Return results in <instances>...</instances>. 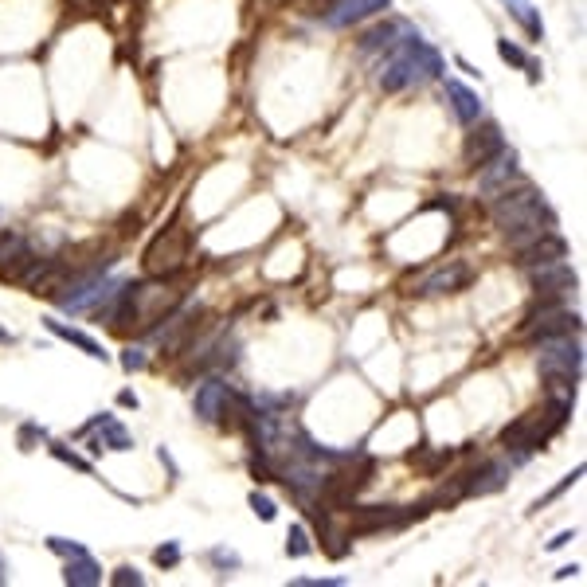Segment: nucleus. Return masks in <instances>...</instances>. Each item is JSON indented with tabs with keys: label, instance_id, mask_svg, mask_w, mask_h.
I'll return each mask as SVG.
<instances>
[{
	"label": "nucleus",
	"instance_id": "f257e3e1",
	"mask_svg": "<svg viewBox=\"0 0 587 587\" xmlns=\"http://www.w3.org/2000/svg\"><path fill=\"white\" fill-rule=\"evenodd\" d=\"M443 75V55L427 40L419 36H407V40H396L388 47V59L380 67V87L388 94L407 91V87H423L431 79Z\"/></svg>",
	"mask_w": 587,
	"mask_h": 587
},
{
	"label": "nucleus",
	"instance_id": "f03ea898",
	"mask_svg": "<svg viewBox=\"0 0 587 587\" xmlns=\"http://www.w3.org/2000/svg\"><path fill=\"white\" fill-rule=\"evenodd\" d=\"M552 212H548V204L541 200V192L537 188H529V184H521V188H501L494 200V224L521 247V243H529V239H537L544 235L548 227H552Z\"/></svg>",
	"mask_w": 587,
	"mask_h": 587
},
{
	"label": "nucleus",
	"instance_id": "7ed1b4c3",
	"mask_svg": "<svg viewBox=\"0 0 587 587\" xmlns=\"http://www.w3.org/2000/svg\"><path fill=\"white\" fill-rule=\"evenodd\" d=\"M184 259H188V231H184L181 224H169L149 247H145L141 267H145L149 278H169V274L181 271Z\"/></svg>",
	"mask_w": 587,
	"mask_h": 587
},
{
	"label": "nucleus",
	"instance_id": "20e7f679",
	"mask_svg": "<svg viewBox=\"0 0 587 587\" xmlns=\"http://www.w3.org/2000/svg\"><path fill=\"white\" fill-rule=\"evenodd\" d=\"M537 364H541L544 380H580L584 349H580V341H572V333H556V337H544L541 341Z\"/></svg>",
	"mask_w": 587,
	"mask_h": 587
},
{
	"label": "nucleus",
	"instance_id": "39448f33",
	"mask_svg": "<svg viewBox=\"0 0 587 587\" xmlns=\"http://www.w3.org/2000/svg\"><path fill=\"white\" fill-rule=\"evenodd\" d=\"M556 333H580V317L568 314L556 298H548L537 314L525 317V325H521V337H556Z\"/></svg>",
	"mask_w": 587,
	"mask_h": 587
},
{
	"label": "nucleus",
	"instance_id": "423d86ee",
	"mask_svg": "<svg viewBox=\"0 0 587 587\" xmlns=\"http://www.w3.org/2000/svg\"><path fill=\"white\" fill-rule=\"evenodd\" d=\"M529 282H533V290H537V298H564L568 290H576V271L564 263V259H556V263H541V267H529Z\"/></svg>",
	"mask_w": 587,
	"mask_h": 587
},
{
	"label": "nucleus",
	"instance_id": "0eeeda50",
	"mask_svg": "<svg viewBox=\"0 0 587 587\" xmlns=\"http://www.w3.org/2000/svg\"><path fill=\"white\" fill-rule=\"evenodd\" d=\"M474 282V271L466 267V263H451V267H439V271H431L423 282H415L407 294H415V298H435V294H454V290H466Z\"/></svg>",
	"mask_w": 587,
	"mask_h": 587
},
{
	"label": "nucleus",
	"instance_id": "6e6552de",
	"mask_svg": "<svg viewBox=\"0 0 587 587\" xmlns=\"http://www.w3.org/2000/svg\"><path fill=\"white\" fill-rule=\"evenodd\" d=\"M431 505H419V509H411V513H400L396 505H368V509H357V517H353V525H349V537L353 533H380V529H392V525H404L411 517H423Z\"/></svg>",
	"mask_w": 587,
	"mask_h": 587
},
{
	"label": "nucleus",
	"instance_id": "1a4fd4ad",
	"mask_svg": "<svg viewBox=\"0 0 587 587\" xmlns=\"http://www.w3.org/2000/svg\"><path fill=\"white\" fill-rule=\"evenodd\" d=\"M231 404H235V396H231V388H227L224 380H204L196 388V415L204 423H227L231 419Z\"/></svg>",
	"mask_w": 587,
	"mask_h": 587
},
{
	"label": "nucleus",
	"instance_id": "9d476101",
	"mask_svg": "<svg viewBox=\"0 0 587 587\" xmlns=\"http://www.w3.org/2000/svg\"><path fill=\"white\" fill-rule=\"evenodd\" d=\"M79 435H94V451H134V439H130V431L114 419V415H98V419H91Z\"/></svg>",
	"mask_w": 587,
	"mask_h": 587
},
{
	"label": "nucleus",
	"instance_id": "9b49d317",
	"mask_svg": "<svg viewBox=\"0 0 587 587\" xmlns=\"http://www.w3.org/2000/svg\"><path fill=\"white\" fill-rule=\"evenodd\" d=\"M517 177H521V169H517V153H513V149H501V153H494V157L482 165L478 184H482L486 196H497L501 188H509Z\"/></svg>",
	"mask_w": 587,
	"mask_h": 587
},
{
	"label": "nucleus",
	"instance_id": "f8f14e48",
	"mask_svg": "<svg viewBox=\"0 0 587 587\" xmlns=\"http://www.w3.org/2000/svg\"><path fill=\"white\" fill-rule=\"evenodd\" d=\"M388 4H392V0H333L329 12H325V24H329V28H353V24H361L368 16L384 12Z\"/></svg>",
	"mask_w": 587,
	"mask_h": 587
},
{
	"label": "nucleus",
	"instance_id": "ddd939ff",
	"mask_svg": "<svg viewBox=\"0 0 587 587\" xmlns=\"http://www.w3.org/2000/svg\"><path fill=\"white\" fill-rule=\"evenodd\" d=\"M564 255H568V243H564L560 235L544 231V235H537V239L521 243V251H517V263L529 271V267H541V263H556V259H564Z\"/></svg>",
	"mask_w": 587,
	"mask_h": 587
},
{
	"label": "nucleus",
	"instance_id": "4468645a",
	"mask_svg": "<svg viewBox=\"0 0 587 587\" xmlns=\"http://www.w3.org/2000/svg\"><path fill=\"white\" fill-rule=\"evenodd\" d=\"M505 482H509V466H505V462H486V466H478V470L462 474V490H466L470 497L497 494Z\"/></svg>",
	"mask_w": 587,
	"mask_h": 587
},
{
	"label": "nucleus",
	"instance_id": "2eb2a0df",
	"mask_svg": "<svg viewBox=\"0 0 587 587\" xmlns=\"http://www.w3.org/2000/svg\"><path fill=\"white\" fill-rule=\"evenodd\" d=\"M505 149V137H501V130L497 126H482L478 134H470V141H466V161L474 165V169H482L494 153H501Z\"/></svg>",
	"mask_w": 587,
	"mask_h": 587
},
{
	"label": "nucleus",
	"instance_id": "dca6fc26",
	"mask_svg": "<svg viewBox=\"0 0 587 587\" xmlns=\"http://www.w3.org/2000/svg\"><path fill=\"white\" fill-rule=\"evenodd\" d=\"M447 98H451L454 106V118L462 122V126H474L478 118H482V98L470 91V87H462V83H447Z\"/></svg>",
	"mask_w": 587,
	"mask_h": 587
},
{
	"label": "nucleus",
	"instance_id": "f3484780",
	"mask_svg": "<svg viewBox=\"0 0 587 587\" xmlns=\"http://www.w3.org/2000/svg\"><path fill=\"white\" fill-rule=\"evenodd\" d=\"M44 325L55 333V337H63L67 345H75V349H83L87 357H94V361H106V353H102V345L94 341V337H87L83 329H71V325H63V321H55V317H44Z\"/></svg>",
	"mask_w": 587,
	"mask_h": 587
},
{
	"label": "nucleus",
	"instance_id": "a211bd4d",
	"mask_svg": "<svg viewBox=\"0 0 587 587\" xmlns=\"http://www.w3.org/2000/svg\"><path fill=\"white\" fill-rule=\"evenodd\" d=\"M63 580H67L71 587H94V584H102V568L83 552V556H71V560H67Z\"/></svg>",
	"mask_w": 587,
	"mask_h": 587
},
{
	"label": "nucleus",
	"instance_id": "6ab92c4d",
	"mask_svg": "<svg viewBox=\"0 0 587 587\" xmlns=\"http://www.w3.org/2000/svg\"><path fill=\"white\" fill-rule=\"evenodd\" d=\"M509 12H513V20L529 32V40H544V20L541 12H537V4L533 0H501Z\"/></svg>",
	"mask_w": 587,
	"mask_h": 587
},
{
	"label": "nucleus",
	"instance_id": "aec40b11",
	"mask_svg": "<svg viewBox=\"0 0 587 587\" xmlns=\"http://www.w3.org/2000/svg\"><path fill=\"white\" fill-rule=\"evenodd\" d=\"M407 24L400 20H392V24H380V28H372V32H364L361 36V47L364 51H380V47H392L396 44V36H404Z\"/></svg>",
	"mask_w": 587,
	"mask_h": 587
},
{
	"label": "nucleus",
	"instance_id": "412c9836",
	"mask_svg": "<svg viewBox=\"0 0 587 587\" xmlns=\"http://www.w3.org/2000/svg\"><path fill=\"white\" fill-rule=\"evenodd\" d=\"M286 556H294V560L310 556V533H306V525H290V533H286Z\"/></svg>",
	"mask_w": 587,
	"mask_h": 587
},
{
	"label": "nucleus",
	"instance_id": "4be33fe9",
	"mask_svg": "<svg viewBox=\"0 0 587 587\" xmlns=\"http://www.w3.org/2000/svg\"><path fill=\"white\" fill-rule=\"evenodd\" d=\"M497 55H501L505 63H513V67H529V63H533V59H529L521 47L509 44V40H497Z\"/></svg>",
	"mask_w": 587,
	"mask_h": 587
},
{
	"label": "nucleus",
	"instance_id": "5701e85b",
	"mask_svg": "<svg viewBox=\"0 0 587 587\" xmlns=\"http://www.w3.org/2000/svg\"><path fill=\"white\" fill-rule=\"evenodd\" d=\"M247 501H251V509H255V517H259V521H274V517H278V505H274L267 494H259V490H255Z\"/></svg>",
	"mask_w": 587,
	"mask_h": 587
},
{
	"label": "nucleus",
	"instance_id": "b1692460",
	"mask_svg": "<svg viewBox=\"0 0 587 587\" xmlns=\"http://www.w3.org/2000/svg\"><path fill=\"white\" fill-rule=\"evenodd\" d=\"M47 548H51V552H59V556H67V560H71V556H83V552H87L83 544L63 541V537H47Z\"/></svg>",
	"mask_w": 587,
	"mask_h": 587
},
{
	"label": "nucleus",
	"instance_id": "393cba45",
	"mask_svg": "<svg viewBox=\"0 0 587 587\" xmlns=\"http://www.w3.org/2000/svg\"><path fill=\"white\" fill-rule=\"evenodd\" d=\"M110 584L114 587H141L145 584V576H141L137 568H118V572L110 576Z\"/></svg>",
	"mask_w": 587,
	"mask_h": 587
},
{
	"label": "nucleus",
	"instance_id": "a878e982",
	"mask_svg": "<svg viewBox=\"0 0 587 587\" xmlns=\"http://www.w3.org/2000/svg\"><path fill=\"white\" fill-rule=\"evenodd\" d=\"M51 454H55L59 462H67V466H75V470H83V474L91 470V462H87V458H79V454H75V451H63V447H51Z\"/></svg>",
	"mask_w": 587,
	"mask_h": 587
},
{
	"label": "nucleus",
	"instance_id": "bb28decb",
	"mask_svg": "<svg viewBox=\"0 0 587 587\" xmlns=\"http://www.w3.org/2000/svg\"><path fill=\"white\" fill-rule=\"evenodd\" d=\"M153 560H157L161 568H173V564L181 560V548H177V544H165V548H157V556H153Z\"/></svg>",
	"mask_w": 587,
	"mask_h": 587
},
{
	"label": "nucleus",
	"instance_id": "cd10ccee",
	"mask_svg": "<svg viewBox=\"0 0 587 587\" xmlns=\"http://www.w3.org/2000/svg\"><path fill=\"white\" fill-rule=\"evenodd\" d=\"M122 368H126V372L145 368V353H141V349H126V353H122Z\"/></svg>",
	"mask_w": 587,
	"mask_h": 587
},
{
	"label": "nucleus",
	"instance_id": "c85d7f7f",
	"mask_svg": "<svg viewBox=\"0 0 587 587\" xmlns=\"http://www.w3.org/2000/svg\"><path fill=\"white\" fill-rule=\"evenodd\" d=\"M341 576H325V580H290V587H341Z\"/></svg>",
	"mask_w": 587,
	"mask_h": 587
},
{
	"label": "nucleus",
	"instance_id": "c756f323",
	"mask_svg": "<svg viewBox=\"0 0 587 587\" xmlns=\"http://www.w3.org/2000/svg\"><path fill=\"white\" fill-rule=\"evenodd\" d=\"M212 560H216V564H224V568H239V556H235V552H227V548H216V552H212Z\"/></svg>",
	"mask_w": 587,
	"mask_h": 587
},
{
	"label": "nucleus",
	"instance_id": "7c9ffc66",
	"mask_svg": "<svg viewBox=\"0 0 587 587\" xmlns=\"http://www.w3.org/2000/svg\"><path fill=\"white\" fill-rule=\"evenodd\" d=\"M325 541H345V533H325ZM329 556H345V544H325Z\"/></svg>",
	"mask_w": 587,
	"mask_h": 587
},
{
	"label": "nucleus",
	"instance_id": "2f4dec72",
	"mask_svg": "<svg viewBox=\"0 0 587 587\" xmlns=\"http://www.w3.org/2000/svg\"><path fill=\"white\" fill-rule=\"evenodd\" d=\"M568 541H576V533H560L556 541H548V548H564V544H568Z\"/></svg>",
	"mask_w": 587,
	"mask_h": 587
},
{
	"label": "nucleus",
	"instance_id": "473e14b6",
	"mask_svg": "<svg viewBox=\"0 0 587 587\" xmlns=\"http://www.w3.org/2000/svg\"><path fill=\"white\" fill-rule=\"evenodd\" d=\"M118 404H122V407H137V396H134V392H122V396H118Z\"/></svg>",
	"mask_w": 587,
	"mask_h": 587
},
{
	"label": "nucleus",
	"instance_id": "72a5a7b5",
	"mask_svg": "<svg viewBox=\"0 0 587 587\" xmlns=\"http://www.w3.org/2000/svg\"><path fill=\"white\" fill-rule=\"evenodd\" d=\"M0 341H12V333H8V329H0Z\"/></svg>",
	"mask_w": 587,
	"mask_h": 587
},
{
	"label": "nucleus",
	"instance_id": "f704fd0d",
	"mask_svg": "<svg viewBox=\"0 0 587 587\" xmlns=\"http://www.w3.org/2000/svg\"><path fill=\"white\" fill-rule=\"evenodd\" d=\"M4 580H8V572H4V560H0V584H4Z\"/></svg>",
	"mask_w": 587,
	"mask_h": 587
}]
</instances>
